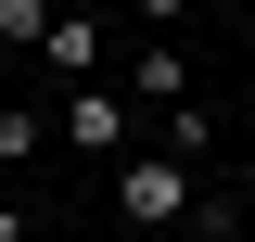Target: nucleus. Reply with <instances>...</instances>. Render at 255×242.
<instances>
[{"mask_svg": "<svg viewBox=\"0 0 255 242\" xmlns=\"http://www.w3.org/2000/svg\"><path fill=\"white\" fill-rule=\"evenodd\" d=\"M0 242H26V217H13V204H0Z\"/></svg>", "mask_w": 255, "mask_h": 242, "instance_id": "obj_9", "label": "nucleus"}, {"mask_svg": "<svg viewBox=\"0 0 255 242\" xmlns=\"http://www.w3.org/2000/svg\"><path fill=\"white\" fill-rule=\"evenodd\" d=\"M64 140H77V153H128V102H115V90L90 77V90L64 102Z\"/></svg>", "mask_w": 255, "mask_h": 242, "instance_id": "obj_2", "label": "nucleus"}, {"mask_svg": "<svg viewBox=\"0 0 255 242\" xmlns=\"http://www.w3.org/2000/svg\"><path fill=\"white\" fill-rule=\"evenodd\" d=\"M90 13H115V0H90Z\"/></svg>", "mask_w": 255, "mask_h": 242, "instance_id": "obj_10", "label": "nucleus"}, {"mask_svg": "<svg viewBox=\"0 0 255 242\" xmlns=\"http://www.w3.org/2000/svg\"><path fill=\"white\" fill-rule=\"evenodd\" d=\"M179 13H191V0H140V26H153V38H166V26H179Z\"/></svg>", "mask_w": 255, "mask_h": 242, "instance_id": "obj_8", "label": "nucleus"}, {"mask_svg": "<svg viewBox=\"0 0 255 242\" xmlns=\"http://www.w3.org/2000/svg\"><path fill=\"white\" fill-rule=\"evenodd\" d=\"M166 153H179V166H204V153H217V115H191V102H166Z\"/></svg>", "mask_w": 255, "mask_h": 242, "instance_id": "obj_5", "label": "nucleus"}, {"mask_svg": "<svg viewBox=\"0 0 255 242\" xmlns=\"http://www.w3.org/2000/svg\"><path fill=\"white\" fill-rule=\"evenodd\" d=\"M0 38H13V51H38V38H51V0H0Z\"/></svg>", "mask_w": 255, "mask_h": 242, "instance_id": "obj_6", "label": "nucleus"}, {"mask_svg": "<svg viewBox=\"0 0 255 242\" xmlns=\"http://www.w3.org/2000/svg\"><path fill=\"white\" fill-rule=\"evenodd\" d=\"M38 64H64V77L90 90V64H102V13H51V38H38Z\"/></svg>", "mask_w": 255, "mask_h": 242, "instance_id": "obj_3", "label": "nucleus"}, {"mask_svg": "<svg viewBox=\"0 0 255 242\" xmlns=\"http://www.w3.org/2000/svg\"><path fill=\"white\" fill-rule=\"evenodd\" d=\"M0 166H38V115L26 102H0Z\"/></svg>", "mask_w": 255, "mask_h": 242, "instance_id": "obj_7", "label": "nucleus"}, {"mask_svg": "<svg viewBox=\"0 0 255 242\" xmlns=\"http://www.w3.org/2000/svg\"><path fill=\"white\" fill-rule=\"evenodd\" d=\"M128 90H140V102H153V115H166V102H179V51H166V38H153V51L128 64Z\"/></svg>", "mask_w": 255, "mask_h": 242, "instance_id": "obj_4", "label": "nucleus"}, {"mask_svg": "<svg viewBox=\"0 0 255 242\" xmlns=\"http://www.w3.org/2000/svg\"><path fill=\"white\" fill-rule=\"evenodd\" d=\"M115 204H128V230H191L204 191H191L179 153H128V166H115Z\"/></svg>", "mask_w": 255, "mask_h": 242, "instance_id": "obj_1", "label": "nucleus"}]
</instances>
